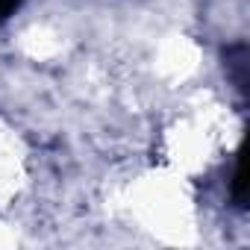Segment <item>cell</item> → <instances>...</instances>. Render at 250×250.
<instances>
[{
	"label": "cell",
	"mask_w": 250,
	"mask_h": 250,
	"mask_svg": "<svg viewBox=\"0 0 250 250\" xmlns=\"http://www.w3.org/2000/svg\"><path fill=\"white\" fill-rule=\"evenodd\" d=\"M15 6H18V0H0V18H6Z\"/></svg>",
	"instance_id": "cell-1"
}]
</instances>
